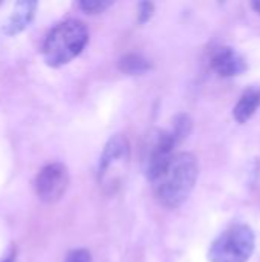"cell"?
Returning <instances> with one entry per match:
<instances>
[{
    "label": "cell",
    "mask_w": 260,
    "mask_h": 262,
    "mask_svg": "<svg viewBox=\"0 0 260 262\" xmlns=\"http://www.w3.org/2000/svg\"><path fill=\"white\" fill-rule=\"evenodd\" d=\"M198 175L196 157L188 152H178L150 183L158 201L169 209H176L190 196Z\"/></svg>",
    "instance_id": "6da1fadb"
},
{
    "label": "cell",
    "mask_w": 260,
    "mask_h": 262,
    "mask_svg": "<svg viewBox=\"0 0 260 262\" xmlns=\"http://www.w3.org/2000/svg\"><path fill=\"white\" fill-rule=\"evenodd\" d=\"M89 41V31L81 20L69 18L55 25L44 38L41 54L46 64L60 68L81 54Z\"/></svg>",
    "instance_id": "7a4b0ae2"
},
{
    "label": "cell",
    "mask_w": 260,
    "mask_h": 262,
    "mask_svg": "<svg viewBox=\"0 0 260 262\" xmlns=\"http://www.w3.org/2000/svg\"><path fill=\"white\" fill-rule=\"evenodd\" d=\"M254 232L247 224H233L211 244V262H248L254 252Z\"/></svg>",
    "instance_id": "3957f363"
},
{
    "label": "cell",
    "mask_w": 260,
    "mask_h": 262,
    "mask_svg": "<svg viewBox=\"0 0 260 262\" xmlns=\"http://www.w3.org/2000/svg\"><path fill=\"white\" fill-rule=\"evenodd\" d=\"M179 143L172 130H156L149 135V141L144 147L143 157L144 173L149 181H152L175 155V147Z\"/></svg>",
    "instance_id": "277c9868"
},
{
    "label": "cell",
    "mask_w": 260,
    "mask_h": 262,
    "mask_svg": "<svg viewBox=\"0 0 260 262\" xmlns=\"http://www.w3.org/2000/svg\"><path fill=\"white\" fill-rule=\"evenodd\" d=\"M69 186V172L61 163H51L44 166L34 181L35 195L43 203L58 201Z\"/></svg>",
    "instance_id": "5b68a950"
},
{
    "label": "cell",
    "mask_w": 260,
    "mask_h": 262,
    "mask_svg": "<svg viewBox=\"0 0 260 262\" xmlns=\"http://www.w3.org/2000/svg\"><path fill=\"white\" fill-rule=\"evenodd\" d=\"M129 157H130V147H129L127 138L123 135H113L107 141V144L101 154V158H100L98 178H100L103 186L109 181L110 173L113 175L112 184H115L118 181L115 173H118L116 170L121 169L127 163Z\"/></svg>",
    "instance_id": "8992f818"
},
{
    "label": "cell",
    "mask_w": 260,
    "mask_h": 262,
    "mask_svg": "<svg viewBox=\"0 0 260 262\" xmlns=\"http://www.w3.org/2000/svg\"><path fill=\"white\" fill-rule=\"evenodd\" d=\"M211 68L221 77H236L247 69L244 57L233 48H219L211 55Z\"/></svg>",
    "instance_id": "52a82bcc"
},
{
    "label": "cell",
    "mask_w": 260,
    "mask_h": 262,
    "mask_svg": "<svg viewBox=\"0 0 260 262\" xmlns=\"http://www.w3.org/2000/svg\"><path fill=\"white\" fill-rule=\"evenodd\" d=\"M35 9H37V2H32V0L17 2L12 9L11 17L8 18V21L5 25V32L8 35H15L18 32H21L34 20Z\"/></svg>",
    "instance_id": "ba28073f"
},
{
    "label": "cell",
    "mask_w": 260,
    "mask_h": 262,
    "mask_svg": "<svg viewBox=\"0 0 260 262\" xmlns=\"http://www.w3.org/2000/svg\"><path fill=\"white\" fill-rule=\"evenodd\" d=\"M260 107V89H248L233 109V117L238 123H247Z\"/></svg>",
    "instance_id": "9c48e42d"
},
{
    "label": "cell",
    "mask_w": 260,
    "mask_h": 262,
    "mask_svg": "<svg viewBox=\"0 0 260 262\" xmlns=\"http://www.w3.org/2000/svg\"><path fill=\"white\" fill-rule=\"evenodd\" d=\"M118 68L124 74L136 75V74L147 72L150 69V63L138 54H127L118 61Z\"/></svg>",
    "instance_id": "30bf717a"
},
{
    "label": "cell",
    "mask_w": 260,
    "mask_h": 262,
    "mask_svg": "<svg viewBox=\"0 0 260 262\" xmlns=\"http://www.w3.org/2000/svg\"><path fill=\"white\" fill-rule=\"evenodd\" d=\"M190 130H192V120H190V117L187 114L176 115L175 120H173L172 132H173L175 138L178 140V143L184 141L187 138V135L190 134Z\"/></svg>",
    "instance_id": "8fae6325"
},
{
    "label": "cell",
    "mask_w": 260,
    "mask_h": 262,
    "mask_svg": "<svg viewBox=\"0 0 260 262\" xmlns=\"http://www.w3.org/2000/svg\"><path fill=\"white\" fill-rule=\"evenodd\" d=\"M109 6H112V2L109 0H83L78 3V8L86 14H100Z\"/></svg>",
    "instance_id": "7c38bea8"
},
{
    "label": "cell",
    "mask_w": 260,
    "mask_h": 262,
    "mask_svg": "<svg viewBox=\"0 0 260 262\" xmlns=\"http://www.w3.org/2000/svg\"><path fill=\"white\" fill-rule=\"evenodd\" d=\"M64 262H92V256L86 249H74L67 253Z\"/></svg>",
    "instance_id": "4fadbf2b"
},
{
    "label": "cell",
    "mask_w": 260,
    "mask_h": 262,
    "mask_svg": "<svg viewBox=\"0 0 260 262\" xmlns=\"http://www.w3.org/2000/svg\"><path fill=\"white\" fill-rule=\"evenodd\" d=\"M153 12H155V6H153L152 2H143V3H139V6H138V21L139 23L149 21L152 18Z\"/></svg>",
    "instance_id": "5bb4252c"
},
{
    "label": "cell",
    "mask_w": 260,
    "mask_h": 262,
    "mask_svg": "<svg viewBox=\"0 0 260 262\" xmlns=\"http://www.w3.org/2000/svg\"><path fill=\"white\" fill-rule=\"evenodd\" d=\"M15 255H17V253H15V249L12 247V249L3 256V259H0V262H15Z\"/></svg>",
    "instance_id": "9a60e30c"
},
{
    "label": "cell",
    "mask_w": 260,
    "mask_h": 262,
    "mask_svg": "<svg viewBox=\"0 0 260 262\" xmlns=\"http://www.w3.org/2000/svg\"><path fill=\"white\" fill-rule=\"evenodd\" d=\"M251 6H253V9H254L257 14H260V0H257V2H253V3H251Z\"/></svg>",
    "instance_id": "2e32d148"
}]
</instances>
